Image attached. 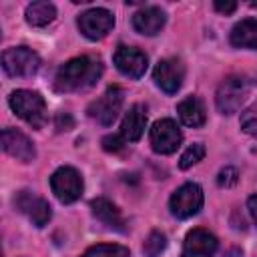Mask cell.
Instances as JSON below:
<instances>
[{"label":"cell","mask_w":257,"mask_h":257,"mask_svg":"<svg viewBox=\"0 0 257 257\" xmlns=\"http://www.w3.org/2000/svg\"><path fill=\"white\" fill-rule=\"evenodd\" d=\"M247 209H249L251 219H253L255 225H257V193H255L253 197H249V201H247Z\"/></svg>","instance_id":"f1b7e54d"},{"label":"cell","mask_w":257,"mask_h":257,"mask_svg":"<svg viewBox=\"0 0 257 257\" xmlns=\"http://www.w3.org/2000/svg\"><path fill=\"white\" fill-rule=\"evenodd\" d=\"M213 6H215V10L221 12V14H231V12H235L237 2H221V0H217Z\"/></svg>","instance_id":"83f0119b"},{"label":"cell","mask_w":257,"mask_h":257,"mask_svg":"<svg viewBox=\"0 0 257 257\" xmlns=\"http://www.w3.org/2000/svg\"><path fill=\"white\" fill-rule=\"evenodd\" d=\"M14 207L22 215H26L32 221L34 227H44L50 221V217H52V209H50L48 201L38 197L34 191H20V193H16Z\"/></svg>","instance_id":"30bf717a"},{"label":"cell","mask_w":257,"mask_h":257,"mask_svg":"<svg viewBox=\"0 0 257 257\" xmlns=\"http://www.w3.org/2000/svg\"><path fill=\"white\" fill-rule=\"evenodd\" d=\"M122 147H124V139H122L120 135H106V137L102 139V149H104V151L116 153V151H120Z\"/></svg>","instance_id":"484cf974"},{"label":"cell","mask_w":257,"mask_h":257,"mask_svg":"<svg viewBox=\"0 0 257 257\" xmlns=\"http://www.w3.org/2000/svg\"><path fill=\"white\" fill-rule=\"evenodd\" d=\"M153 78L157 82V86L167 92V94H175L185 80V64L179 58H165L161 60L155 70H153Z\"/></svg>","instance_id":"8fae6325"},{"label":"cell","mask_w":257,"mask_h":257,"mask_svg":"<svg viewBox=\"0 0 257 257\" xmlns=\"http://www.w3.org/2000/svg\"><path fill=\"white\" fill-rule=\"evenodd\" d=\"M56 18V8L52 2H32L26 8V22L36 28L48 26Z\"/></svg>","instance_id":"ffe728a7"},{"label":"cell","mask_w":257,"mask_h":257,"mask_svg":"<svg viewBox=\"0 0 257 257\" xmlns=\"http://www.w3.org/2000/svg\"><path fill=\"white\" fill-rule=\"evenodd\" d=\"M167 22V16L161 8L157 6H147L139 12H135L133 16V26L139 34H145V36H155L161 32V28L165 26Z\"/></svg>","instance_id":"2e32d148"},{"label":"cell","mask_w":257,"mask_h":257,"mask_svg":"<svg viewBox=\"0 0 257 257\" xmlns=\"http://www.w3.org/2000/svg\"><path fill=\"white\" fill-rule=\"evenodd\" d=\"M229 40L235 48L257 50V20L255 18H243L241 22H237L231 30Z\"/></svg>","instance_id":"d6986e66"},{"label":"cell","mask_w":257,"mask_h":257,"mask_svg":"<svg viewBox=\"0 0 257 257\" xmlns=\"http://www.w3.org/2000/svg\"><path fill=\"white\" fill-rule=\"evenodd\" d=\"M203 157H205V145H203V143H193V145L181 155L179 167H181V169H189V167L197 165L199 161H203Z\"/></svg>","instance_id":"603a6c76"},{"label":"cell","mask_w":257,"mask_h":257,"mask_svg":"<svg viewBox=\"0 0 257 257\" xmlns=\"http://www.w3.org/2000/svg\"><path fill=\"white\" fill-rule=\"evenodd\" d=\"M2 149L20 163H30L36 157V149H34L32 141L16 128H4L2 131Z\"/></svg>","instance_id":"5bb4252c"},{"label":"cell","mask_w":257,"mask_h":257,"mask_svg":"<svg viewBox=\"0 0 257 257\" xmlns=\"http://www.w3.org/2000/svg\"><path fill=\"white\" fill-rule=\"evenodd\" d=\"M76 24H78V30L82 32V36H86L88 40H100L112 30L114 16L106 8H90L78 16Z\"/></svg>","instance_id":"ba28073f"},{"label":"cell","mask_w":257,"mask_h":257,"mask_svg":"<svg viewBox=\"0 0 257 257\" xmlns=\"http://www.w3.org/2000/svg\"><path fill=\"white\" fill-rule=\"evenodd\" d=\"M145 126H147V108L145 104H133L122 122H120V137L124 139V143H137L143 133H145Z\"/></svg>","instance_id":"9a60e30c"},{"label":"cell","mask_w":257,"mask_h":257,"mask_svg":"<svg viewBox=\"0 0 257 257\" xmlns=\"http://www.w3.org/2000/svg\"><path fill=\"white\" fill-rule=\"evenodd\" d=\"M72 124H74V120L68 112H58V116H56V128L58 131H70Z\"/></svg>","instance_id":"4316f807"},{"label":"cell","mask_w":257,"mask_h":257,"mask_svg":"<svg viewBox=\"0 0 257 257\" xmlns=\"http://www.w3.org/2000/svg\"><path fill=\"white\" fill-rule=\"evenodd\" d=\"M102 74V62L96 56H76L64 62L54 74V88L58 92H78L96 84Z\"/></svg>","instance_id":"6da1fadb"},{"label":"cell","mask_w":257,"mask_h":257,"mask_svg":"<svg viewBox=\"0 0 257 257\" xmlns=\"http://www.w3.org/2000/svg\"><path fill=\"white\" fill-rule=\"evenodd\" d=\"M241 126H243V131H245L247 135L257 137V104H255L253 108H249V110L243 114Z\"/></svg>","instance_id":"cb8c5ba5"},{"label":"cell","mask_w":257,"mask_h":257,"mask_svg":"<svg viewBox=\"0 0 257 257\" xmlns=\"http://www.w3.org/2000/svg\"><path fill=\"white\" fill-rule=\"evenodd\" d=\"M237 179H239L237 169H233V167H225V169L219 173L217 183H219V187H233V185L237 183Z\"/></svg>","instance_id":"d4e9b609"},{"label":"cell","mask_w":257,"mask_h":257,"mask_svg":"<svg viewBox=\"0 0 257 257\" xmlns=\"http://www.w3.org/2000/svg\"><path fill=\"white\" fill-rule=\"evenodd\" d=\"M177 112H179V118L185 126H203L205 124V118H207V112H205V104L199 96H187L185 100L179 102L177 106Z\"/></svg>","instance_id":"ac0fdd59"},{"label":"cell","mask_w":257,"mask_h":257,"mask_svg":"<svg viewBox=\"0 0 257 257\" xmlns=\"http://www.w3.org/2000/svg\"><path fill=\"white\" fill-rule=\"evenodd\" d=\"M114 66L118 68V72H122L124 76L128 78H141L149 66V60H147V54L135 46H124L120 44L116 50H114Z\"/></svg>","instance_id":"7c38bea8"},{"label":"cell","mask_w":257,"mask_h":257,"mask_svg":"<svg viewBox=\"0 0 257 257\" xmlns=\"http://www.w3.org/2000/svg\"><path fill=\"white\" fill-rule=\"evenodd\" d=\"M50 189L60 203L68 205L80 199L84 183H82L80 173L74 167H60L50 177Z\"/></svg>","instance_id":"5b68a950"},{"label":"cell","mask_w":257,"mask_h":257,"mask_svg":"<svg viewBox=\"0 0 257 257\" xmlns=\"http://www.w3.org/2000/svg\"><path fill=\"white\" fill-rule=\"evenodd\" d=\"M122 100H124L122 88L120 86H108L102 96H98L96 100L90 102L88 116L96 118L102 126H110L114 122V118L118 116V112H120Z\"/></svg>","instance_id":"52a82bcc"},{"label":"cell","mask_w":257,"mask_h":257,"mask_svg":"<svg viewBox=\"0 0 257 257\" xmlns=\"http://www.w3.org/2000/svg\"><path fill=\"white\" fill-rule=\"evenodd\" d=\"M217 237L207 229H191L185 237L181 257H213L217 251Z\"/></svg>","instance_id":"4fadbf2b"},{"label":"cell","mask_w":257,"mask_h":257,"mask_svg":"<svg viewBox=\"0 0 257 257\" xmlns=\"http://www.w3.org/2000/svg\"><path fill=\"white\" fill-rule=\"evenodd\" d=\"M8 102H10V108L16 112V116H20L30 126L42 128L46 124V120H48L46 102H44V98H42L40 92L20 88V90H14L10 94Z\"/></svg>","instance_id":"3957f363"},{"label":"cell","mask_w":257,"mask_h":257,"mask_svg":"<svg viewBox=\"0 0 257 257\" xmlns=\"http://www.w3.org/2000/svg\"><path fill=\"white\" fill-rule=\"evenodd\" d=\"M203 207V189L197 183L181 185L169 201V209L177 219H189L197 215Z\"/></svg>","instance_id":"8992f818"},{"label":"cell","mask_w":257,"mask_h":257,"mask_svg":"<svg viewBox=\"0 0 257 257\" xmlns=\"http://www.w3.org/2000/svg\"><path fill=\"white\" fill-rule=\"evenodd\" d=\"M257 88V80L245 74H231L227 76L215 94V102L219 112L223 114H235L241 110V106L249 100L253 90Z\"/></svg>","instance_id":"7a4b0ae2"},{"label":"cell","mask_w":257,"mask_h":257,"mask_svg":"<svg viewBox=\"0 0 257 257\" xmlns=\"http://www.w3.org/2000/svg\"><path fill=\"white\" fill-rule=\"evenodd\" d=\"M80 257H131L128 249L124 245H106V243H100V245H94L90 249H86Z\"/></svg>","instance_id":"44dd1931"},{"label":"cell","mask_w":257,"mask_h":257,"mask_svg":"<svg viewBox=\"0 0 257 257\" xmlns=\"http://www.w3.org/2000/svg\"><path fill=\"white\" fill-rule=\"evenodd\" d=\"M2 68L8 76H32L40 68V56L28 46H14L2 52Z\"/></svg>","instance_id":"277c9868"},{"label":"cell","mask_w":257,"mask_h":257,"mask_svg":"<svg viewBox=\"0 0 257 257\" xmlns=\"http://www.w3.org/2000/svg\"><path fill=\"white\" fill-rule=\"evenodd\" d=\"M90 209H92V215L108 229L112 231H118V233H124L126 231V223L120 215V211L116 209V205H112L108 199L104 197H98V199H92L90 201Z\"/></svg>","instance_id":"e0dca14e"},{"label":"cell","mask_w":257,"mask_h":257,"mask_svg":"<svg viewBox=\"0 0 257 257\" xmlns=\"http://www.w3.org/2000/svg\"><path fill=\"white\" fill-rule=\"evenodd\" d=\"M151 147L155 153L159 155H171L179 149L181 141H183V133L177 126L175 120L171 118H161L151 126Z\"/></svg>","instance_id":"9c48e42d"},{"label":"cell","mask_w":257,"mask_h":257,"mask_svg":"<svg viewBox=\"0 0 257 257\" xmlns=\"http://www.w3.org/2000/svg\"><path fill=\"white\" fill-rule=\"evenodd\" d=\"M165 249H167V237H165V233H161V231H153V233L145 239L143 253H145L147 257H159Z\"/></svg>","instance_id":"7402d4cb"}]
</instances>
